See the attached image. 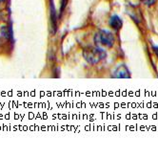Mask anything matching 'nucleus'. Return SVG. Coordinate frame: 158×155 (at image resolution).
<instances>
[{
  "label": "nucleus",
  "mask_w": 158,
  "mask_h": 155,
  "mask_svg": "<svg viewBox=\"0 0 158 155\" xmlns=\"http://www.w3.org/2000/svg\"><path fill=\"white\" fill-rule=\"evenodd\" d=\"M153 50H154V52L156 53L157 57H158V47H157V46H153Z\"/></svg>",
  "instance_id": "nucleus-6"
},
{
  "label": "nucleus",
  "mask_w": 158,
  "mask_h": 155,
  "mask_svg": "<svg viewBox=\"0 0 158 155\" xmlns=\"http://www.w3.org/2000/svg\"><path fill=\"white\" fill-rule=\"evenodd\" d=\"M96 42L102 44L103 46L106 47H111L114 43V38L112 36V34L109 31L102 30L100 31L95 37Z\"/></svg>",
  "instance_id": "nucleus-2"
},
{
  "label": "nucleus",
  "mask_w": 158,
  "mask_h": 155,
  "mask_svg": "<svg viewBox=\"0 0 158 155\" xmlns=\"http://www.w3.org/2000/svg\"><path fill=\"white\" fill-rule=\"evenodd\" d=\"M0 1H1V0H0Z\"/></svg>",
  "instance_id": "nucleus-7"
},
{
  "label": "nucleus",
  "mask_w": 158,
  "mask_h": 155,
  "mask_svg": "<svg viewBox=\"0 0 158 155\" xmlns=\"http://www.w3.org/2000/svg\"><path fill=\"white\" fill-rule=\"evenodd\" d=\"M114 78H119V79H124V78H130V71L127 68L126 65H121L114 71Z\"/></svg>",
  "instance_id": "nucleus-3"
},
{
  "label": "nucleus",
  "mask_w": 158,
  "mask_h": 155,
  "mask_svg": "<svg viewBox=\"0 0 158 155\" xmlns=\"http://www.w3.org/2000/svg\"><path fill=\"white\" fill-rule=\"evenodd\" d=\"M141 1H142L145 5L152 6V5H153V4L156 2V0H141Z\"/></svg>",
  "instance_id": "nucleus-5"
},
{
  "label": "nucleus",
  "mask_w": 158,
  "mask_h": 155,
  "mask_svg": "<svg viewBox=\"0 0 158 155\" xmlns=\"http://www.w3.org/2000/svg\"><path fill=\"white\" fill-rule=\"evenodd\" d=\"M83 56L89 63L96 64L106 58V53L104 50L97 47H88L84 50Z\"/></svg>",
  "instance_id": "nucleus-1"
},
{
  "label": "nucleus",
  "mask_w": 158,
  "mask_h": 155,
  "mask_svg": "<svg viewBox=\"0 0 158 155\" xmlns=\"http://www.w3.org/2000/svg\"><path fill=\"white\" fill-rule=\"evenodd\" d=\"M110 25L112 29H114V30H119L123 23H122V20L120 19L119 16H111V18L110 19Z\"/></svg>",
  "instance_id": "nucleus-4"
}]
</instances>
